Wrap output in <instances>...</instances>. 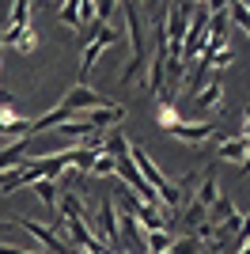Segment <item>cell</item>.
<instances>
[{
  "instance_id": "cell-2",
  "label": "cell",
  "mask_w": 250,
  "mask_h": 254,
  "mask_svg": "<svg viewBox=\"0 0 250 254\" xmlns=\"http://www.w3.org/2000/svg\"><path fill=\"white\" fill-rule=\"evenodd\" d=\"M95 224L103 228L106 243L114 247V254H118V251H122V224H118V205H114V197H110V193H103V201H99V216H95Z\"/></svg>"
},
{
  "instance_id": "cell-21",
  "label": "cell",
  "mask_w": 250,
  "mask_h": 254,
  "mask_svg": "<svg viewBox=\"0 0 250 254\" xmlns=\"http://www.w3.org/2000/svg\"><path fill=\"white\" fill-rule=\"evenodd\" d=\"M231 61H235V53H231V50H220L216 57H212V64H216V68H228Z\"/></svg>"
},
{
  "instance_id": "cell-5",
  "label": "cell",
  "mask_w": 250,
  "mask_h": 254,
  "mask_svg": "<svg viewBox=\"0 0 250 254\" xmlns=\"http://www.w3.org/2000/svg\"><path fill=\"white\" fill-rule=\"evenodd\" d=\"M167 133H171V137H178V140H189V144H201V140L216 137V126H212V122H197V126L178 122V126H171Z\"/></svg>"
},
{
  "instance_id": "cell-25",
  "label": "cell",
  "mask_w": 250,
  "mask_h": 254,
  "mask_svg": "<svg viewBox=\"0 0 250 254\" xmlns=\"http://www.w3.org/2000/svg\"><path fill=\"white\" fill-rule=\"evenodd\" d=\"M193 4H205V0H193Z\"/></svg>"
},
{
  "instance_id": "cell-17",
  "label": "cell",
  "mask_w": 250,
  "mask_h": 254,
  "mask_svg": "<svg viewBox=\"0 0 250 254\" xmlns=\"http://www.w3.org/2000/svg\"><path fill=\"white\" fill-rule=\"evenodd\" d=\"M197 247H205V243H201L197 235L189 232L186 239H175V247H171V254H197Z\"/></svg>"
},
{
  "instance_id": "cell-12",
  "label": "cell",
  "mask_w": 250,
  "mask_h": 254,
  "mask_svg": "<svg viewBox=\"0 0 250 254\" xmlns=\"http://www.w3.org/2000/svg\"><path fill=\"white\" fill-rule=\"evenodd\" d=\"M193 103L205 106V110H216V106L224 103V87H220V84H208L205 91H197V95H193Z\"/></svg>"
},
{
  "instance_id": "cell-19",
  "label": "cell",
  "mask_w": 250,
  "mask_h": 254,
  "mask_svg": "<svg viewBox=\"0 0 250 254\" xmlns=\"http://www.w3.org/2000/svg\"><path fill=\"white\" fill-rule=\"evenodd\" d=\"M247 243H250V212L243 216V224H239V251H243Z\"/></svg>"
},
{
  "instance_id": "cell-8",
  "label": "cell",
  "mask_w": 250,
  "mask_h": 254,
  "mask_svg": "<svg viewBox=\"0 0 250 254\" xmlns=\"http://www.w3.org/2000/svg\"><path fill=\"white\" fill-rule=\"evenodd\" d=\"M250 156V140L243 137H228V140H220V159H224V163H243V159Z\"/></svg>"
},
{
  "instance_id": "cell-24",
  "label": "cell",
  "mask_w": 250,
  "mask_h": 254,
  "mask_svg": "<svg viewBox=\"0 0 250 254\" xmlns=\"http://www.w3.org/2000/svg\"><path fill=\"white\" fill-rule=\"evenodd\" d=\"M27 254H46V251H27Z\"/></svg>"
},
{
  "instance_id": "cell-15",
  "label": "cell",
  "mask_w": 250,
  "mask_h": 254,
  "mask_svg": "<svg viewBox=\"0 0 250 254\" xmlns=\"http://www.w3.org/2000/svg\"><path fill=\"white\" fill-rule=\"evenodd\" d=\"M156 122H159V126H163V129H171V126H178V122H182L171 99H163V103H159V110H156Z\"/></svg>"
},
{
  "instance_id": "cell-9",
  "label": "cell",
  "mask_w": 250,
  "mask_h": 254,
  "mask_svg": "<svg viewBox=\"0 0 250 254\" xmlns=\"http://www.w3.org/2000/svg\"><path fill=\"white\" fill-rule=\"evenodd\" d=\"M31 190H34V197H38L42 205H57V201H61V193H57V179H34Z\"/></svg>"
},
{
  "instance_id": "cell-10",
  "label": "cell",
  "mask_w": 250,
  "mask_h": 254,
  "mask_svg": "<svg viewBox=\"0 0 250 254\" xmlns=\"http://www.w3.org/2000/svg\"><path fill=\"white\" fill-rule=\"evenodd\" d=\"M57 129H61L64 140H83V137H91V133H95V126L87 122V118H80V122H72V118H68V122H61Z\"/></svg>"
},
{
  "instance_id": "cell-4",
  "label": "cell",
  "mask_w": 250,
  "mask_h": 254,
  "mask_svg": "<svg viewBox=\"0 0 250 254\" xmlns=\"http://www.w3.org/2000/svg\"><path fill=\"white\" fill-rule=\"evenodd\" d=\"M118 42V31H110V27H99V31H91V42H87V50H83V61H80V72L91 76L95 61H99V53L106 50V46Z\"/></svg>"
},
{
  "instance_id": "cell-1",
  "label": "cell",
  "mask_w": 250,
  "mask_h": 254,
  "mask_svg": "<svg viewBox=\"0 0 250 254\" xmlns=\"http://www.w3.org/2000/svg\"><path fill=\"white\" fill-rule=\"evenodd\" d=\"M95 106H110V99H106V95H99V91H91L87 84H76V87H68V95H64L61 103L53 106L50 114L34 118L31 137H38V133H46V129H53V126H61V122H68V118H72L76 110H95Z\"/></svg>"
},
{
  "instance_id": "cell-13",
  "label": "cell",
  "mask_w": 250,
  "mask_h": 254,
  "mask_svg": "<svg viewBox=\"0 0 250 254\" xmlns=\"http://www.w3.org/2000/svg\"><path fill=\"white\" fill-rule=\"evenodd\" d=\"M216 197H220V190H216V175H212V167H208V171H205V182H201V190H197V205H205V209H208Z\"/></svg>"
},
{
  "instance_id": "cell-18",
  "label": "cell",
  "mask_w": 250,
  "mask_h": 254,
  "mask_svg": "<svg viewBox=\"0 0 250 254\" xmlns=\"http://www.w3.org/2000/svg\"><path fill=\"white\" fill-rule=\"evenodd\" d=\"M34 243H0V254H27Z\"/></svg>"
},
{
  "instance_id": "cell-11",
  "label": "cell",
  "mask_w": 250,
  "mask_h": 254,
  "mask_svg": "<svg viewBox=\"0 0 250 254\" xmlns=\"http://www.w3.org/2000/svg\"><path fill=\"white\" fill-rule=\"evenodd\" d=\"M144 243H148V254H167L171 247H175V239L167 235V228H156V232L144 235Z\"/></svg>"
},
{
  "instance_id": "cell-3",
  "label": "cell",
  "mask_w": 250,
  "mask_h": 254,
  "mask_svg": "<svg viewBox=\"0 0 250 254\" xmlns=\"http://www.w3.org/2000/svg\"><path fill=\"white\" fill-rule=\"evenodd\" d=\"M11 224H15V228H23V232L31 235L34 243H42L46 251H53V254H72V243H64V239H57V235H53L50 228H42V224L27 220V216H11Z\"/></svg>"
},
{
  "instance_id": "cell-16",
  "label": "cell",
  "mask_w": 250,
  "mask_h": 254,
  "mask_svg": "<svg viewBox=\"0 0 250 254\" xmlns=\"http://www.w3.org/2000/svg\"><path fill=\"white\" fill-rule=\"evenodd\" d=\"M15 23H31V0H15L8 11V27H15Z\"/></svg>"
},
{
  "instance_id": "cell-22",
  "label": "cell",
  "mask_w": 250,
  "mask_h": 254,
  "mask_svg": "<svg viewBox=\"0 0 250 254\" xmlns=\"http://www.w3.org/2000/svg\"><path fill=\"white\" fill-rule=\"evenodd\" d=\"M243 175H250V156H247V159H243Z\"/></svg>"
},
{
  "instance_id": "cell-14",
  "label": "cell",
  "mask_w": 250,
  "mask_h": 254,
  "mask_svg": "<svg viewBox=\"0 0 250 254\" xmlns=\"http://www.w3.org/2000/svg\"><path fill=\"white\" fill-rule=\"evenodd\" d=\"M91 175H118V156H110V152H99L95 156V167H91Z\"/></svg>"
},
{
  "instance_id": "cell-26",
  "label": "cell",
  "mask_w": 250,
  "mask_h": 254,
  "mask_svg": "<svg viewBox=\"0 0 250 254\" xmlns=\"http://www.w3.org/2000/svg\"><path fill=\"white\" fill-rule=\"evenodd\" d=\"M38 4H42V0H38Z\"/></svg>"
},
{
  "instance_id": "cell-7",
  "label": "cell",
  "mask_w": 250,
  "mask_h": 254,
  "mask_svg": "<svg viewBox=\"0 0 250 254\" xmlns=\"http://www.w3.org/2000/svg\"><path fill=\"white\" fill-rule=\"evenodd\" d=\"M87 122H91L95 129H106V126H122V118H125V106L110 103V106H95V110H87Z\"/></svg>"
},
{
  "instance_id": "cell-23",
  "label": "cell",
  "mask_w": 250,
  "mask_h": 254,
  "mask_svg": "<svg viewBox=\"0 0 250 254\" xmlns=\"http://www.w3.org/2000/svg\"><path fill=\"white\" fill-rule=\"evenodd\" d=\"M239 254H250V243H247V247H243V251H239Z\"/></svg>"
},
{
  "instance_id": "cell-6",
  "label": "cell",
  "mask_w": 250,
  "mask_h": 254,
  "mask_svg": "<svg viewBox=\"0 0 250 254\" xmlns=\"http://www.w3.org/2000/svg\"><path fill=\"white\" fill-rule=\"evenodd\" d=\"M4 46H11V50H19V53H31L38 46V31H34L31 23H15L11 34H4Z\"/></svg>"
},
{
  "instance_id": "cell-20",
  "label": "cell",
  "mask_w": 250,
  "mask_h": 254,
  "mask_svg": "<svg viewBox=\"0 0 250 254\" xmlns=\"http://www.w3.org/2000/svg\"><path fill=\"white\" fill-rule=\"evenodd\" d=\"M208 15H216V11H231V0H205Z\"/></svg>"
}]
</instances>
